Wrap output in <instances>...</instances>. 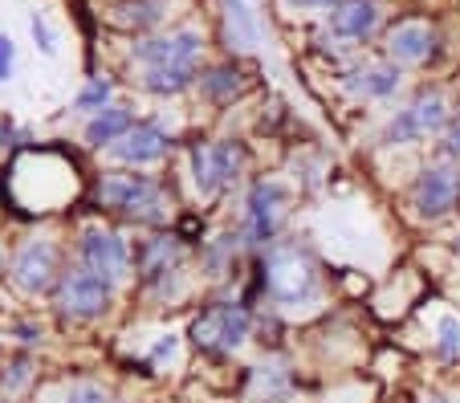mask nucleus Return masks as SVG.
I'll use <instances>...</instances> for the list:
<instances>
[{
	"label": "nucleus",
	"instance_id": "f257e3e1",
	"mask_svg": "<svg viewBox=\"0 0 460 403\" xmlns=\"http://www.w3.org/2000/svg\"><path fill=\"white\" fill-rule=\"evenodd\" d=\"M94 204L106 212L135 220V224H167L172 220V192L155 176L143 171H106L94 184Z\"/></svg>",
	"mask_w": 460,
	"mask_h": 403
},
{
	"label": "nucleus",
	"instance_id": "f03ea898",
	"mask_svg": "<svg viewBox=\"0 0 460 403\" xmlns=\"http://www.w3.org/2000/svg\"><path fill=\"white\" fill-rule=\"evenodd\" d=\"M261 285L278 306H297L318 293V265L305 249L297 245H273L265 249V273Z\"/></svg>",
	"mask_w": 460,
	"mask_h": 403
},
{
	"label": "nucleus",
	"instance_id": "7ed1b4c3",
	"mask_svg": "<svg viewBox=\"0 0 460 403\" xmlns=\"http://www.w3.org/2000/svg\"><path fill=\"white\" fill-rule=\"evenodd\" d=\"M53 302H58V314L70 318V322H90V318H102L114 302V281H106L102 273L86 269V265H70L61 269L58 285H53Z\"/></svg>",
	"mask_w": 460,
	"mask_h": 403
},
{
	"label": "nucleus",
	"instance_id": "20e7f679",
	"mask_svg": "<svg viewBox=\"0 0 460 403\" xmlns=\"http://www.w3.org/2000/svg\"><path fill=\"white\" fill-rule=\"evenodd\" d=\"M286 204H289V192L278 180H257V184L249 188V196H244V224H241L244 245L261 249V253L278 245Z\"/></svg>",
	"mask_w": 460,
	"mask_h": 403
},
{
	"label": "nucleus",
	"instance_id": "39448f33",
	"mask_svg": "<svg viewBox=\"0 0 460 403\" xmlns=\"http://www.w3.org/2000/svg\"><path fill=\"white\" fill-rule=\"evenodd\" d=\"M249 334H252V310L244 302H217L191 322V342L208 355L236 351Z\"/></svg>",
	"mask_w": 460,
	"mask_h": 403
},
{
	"label": "nucleus",
	"instance_id": "423d86ee",
	"mask_svg": "<svg viewBox=\"0 0 460 403\" xmlns=\"http://www.w3.org/2000/svg\"><path fill=\"white\" fill-rule=\"evenodd\" d=\"M244 171V147L236 139L217 143H191V180L204 200L220 196L228 184H236Z\"/></svg>",
	"mask_w": 460,
	"mask_h": 403
},
{
	"label": "nucleus",
	"instance_id": "0eeeda50",
	"mask_svg": "<svg viewBox=\"0 0 460 403\" xmlns=\"http://www.w3.org/2000/svg\"><path fill=\"white\" fill-rule=\"evenodd\" d=\"M444 127H448V102H444L440 90L424 86L403 110H395V118H391L387 127H383V143L403 147V143H420V139H428V135L444 131Z\"/></svg>",
	"mask_w": 460,
	"mask_h": 403
},
{
	"label": "nucleus",
	"instance_id": "6e6552de",
	"mask_svg": "<svg viewBox=\"0 0 460 403\" xmlns=\"http://www.w3.org/2000/svg\"><path fill=\"white\" fill-rule=\"evenodd\" d=\"M78 257H82V265L86 269H94V273H102L106 281H127L130 277V245L114 232V228H102V224H90V228H82V237H78Z\"/></svg>",
	"mask_w": 460,
	"mask_h": 403
},
{
	"label": "nucleus",
	"instance_id": "1a4fd4ad",
	"mask_svg": "<svg viewBox=\"0 0 460 403\" xmlns=\"http://www.w3.org/2000/svg\"><path fill=\"white\" fill-rule=\"evenodd\" d=\"M13 281H17L25 293H49L53 285H58L61 269H58V245L45 237L37 241H25V245L17 249V257H13Z\"/></svg>",
	"mask_w": 460,
	"mask_h": 403
},
{
	"label": "nucleus",
	"instance_id": "9d476101",
	"mask_svg": "<svg viewBox=\"0 0 460 403\" xmlns=\"http://www.w3.org/2000/svg\"><path fill=\"white\" fill-rule=\"evenodd\" d=\"M456 200H460V171H452V167H444V163L420 171L416 188H411V208H416V216L440 220L456 208Z\"/></svg>",
	"mask_w": 460,
	"mask_h": 403
},
{
	"label": "nucleus",
	"instance_id": "9b49d317",
	"mask_svg": "<svg viewBox=\"0 0 460 403\" xmlns=\"http://www.w3.org/2000/svg\"><path fill=\"white\" fill-rule=\"evenodd\" d=\"M180 261H183V241L172 237V232H159V237L143 241L135 249V273L147 285H155L159 293H167V281L180 273Z\"/></svg>",
	"mask_w": 460,
	"mask_h": 403
},
{
	"label": "nucleus",
	"instance_id": "f8f14e48",
	"mask_svg": "<svg viewBox=\"0 0 460 403\" xmlns=\"http://www.w3.org/2000/svg\"><path fill=\"white\" fill-rule=\"evenodd\" d=\"M204 53V33L200 29H175L167 37H147L135 45V57L143 62V70L151 66H180V62H200Z\"/></svg>",
	"mask_w": 460,
	"mask_h": 403
},
{
	"label": "nucleus",
	"instance_id": "ddd939ff",
	"mask_svg": "<svg viewBox=\"0 0 460 403\" xmlns=\"http://www.w3.org/2000/svg\"><path fill=\"white\" fill-rule=\"evenodd\" d=\"M172 151V135L155 123H135L119 143L111 147V155L119 159L122 167H147V163H159V159Z\"/></svg>",
	"mask_w": 460,
	"mask_h": 403
},
{
	"label": "nucleus",
	"instance_id": "4468645a",
	"mask_svg": "<svg viewBox=\"0 0 460 403\" xmlns=\"http://www.w3.org/2000/svg\"><path fill=\"white\" fill-rule=\"evenodd\" d=\"M436 41H440V37H436V29L428 25V21L408 17V21H400V25H391L387 53H391V62H400V66H420L436 53Z\"/></svg>",
	"mask_w": 460,
	"mask_h": 403
},
{
	"label": "nucleus",
	"instance_id": "2eb2a0df",
	"mask_svg": "<svg viewBox=\"0 0 460 403\" xmlns=\"http://www.w3.org/2000/svg\"><path fill=\"white\" fill-rule=\"evenodd\" d=\"M383 21V0H339L331 9V29L347 41H367Z\"/></svg>",
	"mask_w": 460,
	"mask_h": 403
},
{
	"label": "nucleus",
	"instance_id": "dca6fc26",
	"mask_svg": "<svg viewBox=\"0 0 460 403\" xmlns=\"http://www.w3.org/2000/svg\"><path fill=\"white\" fill-rule=\"evenodd\" d=\"M200 82V62H180V66H151L143 70V90L159 98H175Z\"/></svg>",
	"mask_w": 460,
	"mask_h": 403
},
{
	"label": "nucleus",
	"instance_id": "f3484780",
	"mask_svg": "<svg viewBox=\"0 0 460 403\" xmlns=\"http://www.w3.org/2000/svg\"><path fill=\"white\" fill-rule=\"evenodd\" d=\"M244 90H249V74L233 62L212 66V70L200 74V94L208 98V102H233V98H241Z\"/></svg>",
	"mask_w": 460,
	"mask_h": 403
},
{
	"label": "nucleus",
	"instance_id": "a211bd4d",
	"mask_svg": "<svg viewBox=\"0 0 460 403\" xmlns=\"http://www.w3.org/2000/svg\"><path fill=\"white\" fill-rule=\"evenodd\" d=\"M135 127V114L127 110V106H106V110H98L94 118L86 123V143L90 147H114V143L122 139V135Z\"/></svg>",
	"mask_w": 460,
	"mask_h": 403
},
{
	"label": "nucleus",
	"instance_id": "6ab92c4d",
	"mask_svg": "<svg viewBox=\"0 0 460 403\" xmlns=\"http://www.w3.org/2000/svg\"><path fill=\"white\" fill-rule=\"evenodd\" d=\"M167 13V0H122L114 4V25L122 29H147V25H159Z\"/></svg>",
	"mask_w": 460,
	"mask_h": 403
},
{
	"label": "nucleus",
	"instance_id": "aec40b11",
	"mask_svg": "<svg viewBox=\"0 0 460 403\" xmlns=\"http://www.w3.org/2000/svg\"><path fill=\"white\" fill-rule=\"evenodd\" d=\"M355 94L363 98H387L400 90V66H367V70L355 74Z\"/></svg>",
	"mask_w": 460,
	"mask_h": 403
},
{
	"label": "nucleus",
	"instance_id": "412c9836",
	"mask_svg": "<svg viewBox=\"0 0 460 403\" xmlns=\"http://www.w3.org/2000/svg\"><path fill=\"white\" fill-rule=\"evenodd\" d=\"M241 245H244L241 232H225V237H217V241H208V245H204L200 265L212 273V277H225V273L233 269L236 253H241Z\"/></svg>",
	"mask_w": 460,
	"mask_h": 403
},
{
	"label": "nucleus",
	"instance_id": "4be33fe9",
	"mask_svg": "<svg viewBox=\"0 0 460 403\" xmlns=\"http://www.w3.org/2000/svg\"><path fill=\"white\" fill-rule=\"evenodd\" d=\"M289 395V371L281 363H270V367H257L252 371V399H286Z\"/></svg>",
	"mask_w": 460,
	"mask_h": 403
},
{
	"label": "nucleus",
	"instance_id": "5701e85b",
	"mask_svg": "<svg viewBox=\"0 0 460 403\" xmlns=\"http://www.w3.org/2000/svg\"><path fill=\"white\" fill-rule=\"evenodd\" d=\"M225 17H228V37H233L236 45H257V21H252V13L244 9V0H225Z\"/></svg>",
	"mask_w": 460,
	"mask_h": 403
},
{
	"label": "nucleus",
	"instance_id": "b1692460",
	"mask_svg": "<svg viewBox=\"0 0 460 403\" xmlns=\"http://www.w3.org/2000/svg\"><path fill=\"white\" fill-rule=\"evenodd\" d=\"M111 94H114V86L106 78H90L86 86H82V94L74 98V106H78V110H86V114H98V110H106V106H111Z\"/></svg>",
	"mask_w": 460,
	"mask_h": 403
},
{
	"label": "nucleus",
	"instance_id": "393cba45",
	"mask_svg": "<svg viewBox=\"0 0 460 403\" xmlns=\"http://www.w3.org/2000/svg\"><path fill=\"white\" fill-rule=\"evenodd\" d=\"M436 346H440L444 359H456L460 355V318L456 314H444L436 322Z\"/></svg>",
	"mask_w": 460,
	"mask_h": 403
},
{
	"label": "nucleus",
	"instance_id": "a878e982",
	"mask_svg": "<svg viewBox=\"0 0 460 403\" xmlns=\"http://www.w3.org/2000/svg\"><path fill=\"white\" fill-rule=\"evenodd\" d=\"M61 403H114L111 391H106L102 383H90V379H82V383H70L66 387V399Z\"/></svg>",
	"mask_w": 460,
	"mask_h": 403
},
{
	"label": "nucleus",
	"instance_id": "bb28decb",
	"mask_svg": "<svg viewBox=\"0 0 460 403\" xmlns=\"http://www.w3.org/2000/svg\"><path fill=\"white\" fill-rule=\"evenodd\" d=\"M29 371H33V359H29V355H17V359L9 363V371L0 375V391H17V387H25Z\"/></svg>",
	"mask_w": 460,
	"mask_h": 403
},
{
	"label": "nucleus",
	"instance_id": "cd10ccee",
	"mask_svg": "<svg viewBox=\"0 0 460 403\" xmlns=\"http://www.w3.org/2000/svg\"><path fill=\"white\" fill-rule=\"evenodd\" d=\"M175 351H180V338H175V334H164V338L155 342V351H151V367H164V363H172Z\"/></svg>",
	"mask_w": 460,
	"mask_h": 403
},
{
	"label": "nucleus",
	"instance_id": "c85d7f7f",
	"mask_svg": "<svg viewBox=\"0 0 460 403\" xmlns=\"http://www.w3.org/2000/svg\"><path fill=\"white\" fill-rule=\"evenodd\" d=\"M13 62H17V45L9 33H0V82L13 78Z\"/></svg>",
	"mask_w": 460,
	"mask_h": 403
},
{
	"label": "nucleus",
	"instance_id": "c756f323",
	"mask_svg": "<svg viewBox=\"0 0 460 403\" xmlns=\"http://www.w3.org/2000/svg\"><path fill=\"white\" fill-rule=\"evenodd\" d=\"M33 37H37V45H41V53H58V37H53L49 21H45L41 13L33 17Z\"/></svg>",
	"mask_w": 460,
	"mask_h": 403
},
{
	"label": "nucleus",
	"instance_id": "7c9ffc66",
	"mask_svg": "<svg viewBox=\"0 0 460 403\" xmlns=\"http://www.w3.org/2000/svg\"><path fill=\"white\" fill-rule=\"evenodd\" d=\"M444 155L460 159V110H456V118H452V127L444 131Z\"/></svg>",
	"mask_w": 460,
	"mask_h": 403
},
{
	"label": "nucleus",
	"instance_id": "2f4dec72",
	"mask_svg": "<svg viewBox=\"0 0 460 403\" xmlns=\"http://www.w3.org/2000/svg\"><path fill=\"white\" fill-rule=\"evenodd\" d=\"M17 334H21V342H25V346L41 342V326H33V322H21V326H17Z\"/></svg>",
	"mask_w": 460,
	"mask_h": 403
},
{
	"label": "nucleus",
	"instance_id": "473e14b6",
	"mask_svg": "<svg viewBox=\"0 0 460 403\" xmlns=\"http://www.w3.org/2000/svg\"><path fill=\"white\" fill-rule=\"evenodd\" d=\"M289 4H297V9H334L339 0H289Z\"/></svg>",
	"mask_w": 460,
	"mask_h": 403
},
{
	"label": "nucleus",
	"instance_id": "72a5a7b5",
	"mask_svg": "<svg viewBox=\"0 0 460 403\" xmlns=\"http://www.w3.org/2000/svg\"><path fill=\"white\" fill-rule=\"evenodd\" d=\"M420 403H448L444 395H436V391H428V395H420Z\"/></svg>",
	"mask_w": 460,
	"mask_h": 403
},
{
	"label": "nucleus",
	"instance_id": "f704fd0d",
	"mask_svg": "<svg viewBox=\"0 0 460 403\" xmlns=\"http://www.w3.org/2000/svg\"><path fill=\"white\" fill-rule=\"evenodd\" d=\"M0 273H4V257H0Z\"/></svg>",
	"mask_w": 460,
	"mask_h": 403
},
{
	"label": "nucleus",
	"instance_id": "c9c22d12",
	"mask_svg": "<svg viewBox=\"0 0 460 403\" xmlns=\"http://www.w3.org/2000/svg\"><path fill=\"white\" fill-rule=\"evenodd\" d=\"M0 403H9V399H0Z\"/></svg>",
	"mask_w": 460,
	"mask_h": 403
}]
</instances>
